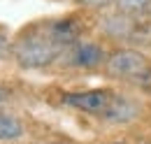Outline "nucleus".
<instances>
[{"instance_id": "9d476101", "label": "nucleus", "mask_w": 151, "mask_h": 144, "mask_svg": "<svg viewBox=\"0 0 151 144\" xmlns=\"http://www.w3.org/2000/svg\"><path fill=\"white\" fill-rule=\"evenodd\" d=\"M5 98H7V93H5V91L0 89V102H2V100H5Z\"/></svg>"}, {"instance_id": "f03ea898", "label": "nucleus", "mask_w": 151, "mask_h": 144, "mask_svg": "<svg viewBox=\"0 0 151 144\" xmlns=\"http://www.w3.org/2000/svg\"><path fill=\"white\" fill-rule=\"evenodd\" d=\"M105 70L109 77L126 79L139 86H151V65L147 56L135 49H116L107 56Z\"/></svg>"}, {"instance_id": "1a4fd4ad", "label": "nucleus", "mask_w": 151, "mask_h": 144, "mask_svg": "<svg viewBox=\"0 0 151 144\" xmlns=\"http://www.w3.org/2000/svg\"><path fill=\"white\" fill-rule=\"evenodd\" d=\"M84 5H88V7H105V5H109L112 0H81Z\"/></svg>"}, {"instance_id": "6e6552de", "label": "nucleus", "mask_w": 151, "mask_h": 144, "mask_svg": "<svg viewBox=\"0 0 151 144\" xmlns=\"http://www.w3.org/2000/svg\"><path fill=\"white\" fill-rule=\"evenodd\" d=\"M116 2H119V9L128 12V14L144 12V9H149V5H151V0H116Z\"/></svg>"}, {"instance_id": "7ed1b4c3", "label": "nucleus", "mask_w": 151, "mask_h": 144, "mask_svg": "<svg viewBox=\"0 0 151 144\" xmlns=\"http://www.w3.org/2000/svg\"><path fill=\"white\" fill-rule=\"evenodd\" d=\"M114 91L109 89H91V91H75V93H65L63 102L72 109H79L84 114H105L107 107L114 100Z\"/></svg>"}, {"instance_id": "ddd939ff", "label": "nucleus", "mask_w": 151, "mask_h": 144, "mask_svg": "<svg viewBox=\"0 0 151 144\" xmlns=\"http://www.w3.org/2000/svg\"><path fill=\"white\" fill-rule=\"evenodd\" d=\"M142 144H151V142H142Z\"/></svg>"}, {"instance_id": "f8f14e48", "label": "nucleus", "mask_w": 151, "mask_h": 144, "mask_svg": "<svg viewBox=\"0 0 151 144\" xmlns=\"http://www.w3.org/2000/svg\"><path fill=\"white\" fill-rule=\"evenodd\" d=\"M112 144H121V142H112Z\"/></svg>"}, {"instance_id": "39448f33", "label": "nucleus", "mask_w": 151, "mask_h": 144, "mask_svg": "<svg viewBox=\"0 0 151 144\" xmlns=\"http://www.w3.org/2000/svg\"><path fill=\"white\" fill-rule=\"evenodd\" d=\"M47 33L54 37L63 49H65V47L70 49L72 44H77L81 28H79V23H77L75 19H60V21H51V23L47 26Z\"/></svg>"}, {"instance_id": "9b49d317", "label": "nucleus", "mask_w": 151, "mask_h": 144, "mask_svg": "<svg viewBox=\"0 0 151 144\" xmlns=\"http://www.w3.org/2000/svg\"><path fill=\"white\" fill-rule=\"evenodd\" d=\"M5 49V37H0V51Z\"/></svg>"}, {"instance_id": "4468645a", "label": "nucleus", "mask_w": 151, "mask_h": 144, "mask_svg": "<svg viewBox=\"0 0 151 144\" xmlns=\"http://www.w3.org/2000/svg\"><path fill=\"white\" fill-rule=\"evenodd\" d=\"M51 144H58V142H51Z\"/></svg>"}, {"instance_id": "423d86ee", "label": "nucleus", "mask_w": 151, "mask_h": 144, "mask_svg": "<svg viewBox=\"0 0 151 144\" xmlns=\"http://www.w3.org/2000/svg\"><path fill=\"white\" fill-rule=\"evenodd\" d=\"M137 114H139V105L135 100L126 98V95H114L112 105L102 114V119L114 121V123H126V121H132Z\"/></svg>"}, {"instance_id": "f257e3e1", "label": "nucleus", "mask_w": 151, "mask_h": 144, "mask_svg": "<svg viewBox=\"0 0 151 144\" xmlns=\"http://www.w3.org/2000/svg\"><path fill=\"white\" fill-rule=\"evenodd\" d=\"M63 51V47L58 44L54 37L49 35L47 30L44 33H30V35H23L14 44V56L19 60L21 68H47L56 60Z\"/></svg>"}, {"instance_id": "0eeeda50", "label": "nucleus", "mask_w": 151, "mask_h": 144, "mask_svg": "<svg viewBox=\"0 0 151 144\" xmlns=\"http://www.w3.org/2000/svg\"><path fill=\"white\" fill-rule=\"evenodd\" d=\"M23 135V126L17 116L7 114V112H0V142H12V140H19Z\"/></svg>"}, {"instance_id": "20e7f679", "label": "nucleus", "mask_w": 151, "mask_h": 144, "mask_svg": "<svg viewBox=\"0 0 151 144\" xmlns=\"http://www.w3.org/2000/svg\"><path fill=\"white\" fill-rule=\"evenodd\" d=\"M105 60V51L95 42H77L68 51V63L75 68H95Z\"/></svg>"}]
</instances>
